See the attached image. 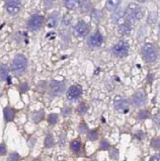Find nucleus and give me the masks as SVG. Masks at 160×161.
Returning a JSON list of instances; mask_svg holds the SVG:
<instances>
[{
    "label": "nucleus",
    "instance_id": "nucleus-8",
    "mask_svg": "<svg viewBox=\"0 0 160 161\" xmlns=\"http://www.w3.org/2000/svg\"><path fill=\"white\" fill-rule=\"evenodd\" d=\"M115 109L120 112V113H127L129 111V103L126 99H124L122 97H117L115 98Z\"/></svg>",
    "mask_w": 160,
    "mask_h": 161
},
{
    "label": "nucleus",
    "instance_id": "nucleus-40",
    "mask_svg": "<svg viewBox=\"0 0 160 161\" xmlns=\"http://www.w3.org/2000/svg\"><path fill=\"white\" fill-rule=\"evenodd\" d=\"M137 136H138V138H140V139H141L142 138V132L141 131H140V132H137Z\"/></svg>",
    "mask_w": 160,
    "mask_h": 161
},
{
    "label": "nucleus",
    "instance_id": "nucleus-23",
    "mask_svg": "<svg viewBox=\"0 0 160 161\" xmlns=\"http://www.w3.org/2000/svg\"><path fill=\"white\" fill-rule=\"evenodd\" d=\"M101 17H102V13L100 11H97V10L93 11V13H92V19L94 20V22L98 23L99 21L101 20Z\"/></svg>",
    "mask_w": 160,
    "mask_h": 161
},
{
    "label": "nucleus",
    "instance_id": "nucleus-18",
    "mask_svg": "<svg viewBox=\"0 0 160 161\" xmlns=\"http://www.w3.org/2000/svg\"><path fill=\"white\" fill-rule=\"evenodd\" d=\"M124 17H126V13H124L123 10H119L112 16V21L114 23H118L120 20H123Z\"/></svg>",
    "mask_w": 160,
    "mask_h": 161
},
{
    "label": "nucleus",
    "instance_id": "nucleus-42",
    "mask_svg": "<svg viewBox=\"0 0 160 161\" xmlns=\"http://www.w3.org/2000/svg\"><path fill=\"white\" fill-rule=\"evenodd\" d=\"M33 161H41V159L38 158V159H35V160H33Z\"/></svg>",
    "mask_w": 160,
    "mask_h": 161
},
{
    "label": "nucleus",
    "instance_id": "nucleus-7",
    "mask_svg": "<svg viewBox=\"0 0 160 161\" xmlns=\"http://www.w3.org/2000/svg\"><path fill=\"white\" fill-rule=\"evenodd\" d=\"M146 102V95L143 91H137V92L131 98V104L135 107H141Z\"/></svg>",
    "mask_w": 160,
    "mask_h": 161
},
{
    "label": "nucleus",
    "instance_id": "nucleus-26",
    "mask_svg": "<svg viewBox=\"0 0 160 161\" xmlns=\"http://www.w3.org/2000/svg\"><path fill=\"white\" fill-rule=\"evenodd\" d=\"M88 138L90 139V141H96V139L98 138V131H97L96 130L89 131V134H88Z\"/></svg>",
    "mask_w": 160,
    "mask_h": 161
},
{
    "label": "nucleus",
    "instance_id": "nucleus-29",
    "mask_svg": "<svg viewBox=\"0 0 160 161\" xmlns=\"http://www.w3.org/2000/svg\"><path fill=\"white\" fill-rule=\"evenodd\" d=\"M71 16L70 15H65L63 20H62V24H63V26H68L69 24L71 23Z\"/></svg>",
    "mask_w": 160,
    "mask_h": 161
},
{
    "label": "nucleus",
    "instance_id": "nucleus-14",
    "mask_svg": "<svg viewBox=\"0 0 160 161\" xmlns=\"http://www.w3.org/2000/svg\"><path fill=\"white\" fill-rule=\"evenodd\" d=\"M121 4V0H107L106 2V9L108 11H115L119 5Z\"/></svg>",
    "mask_w": 160,
    "mask_h": 161
},
{
    "label": "nucleus",
    "instance_id": "nucleus-17",
    "mask_svg": "<svg viewBox=\"0 0 160 161\" xmlns=\"http://www.w3.org/2000/svg\"><path fill=\"white\" fill-rule=\"evenodd\" d=\"M58 13H54L50 18H48L47 26L50 28H54L55 26L58 25Z\"/></svg>",
    "mask_w": 160,
    "mask_h": 161
},
{
    "label": "nucleus",
    "instance_id": "nucleus-33",
    "mask_svg": "<svg viewBox=\"0 0 160 161\" xmlns=\"http://www.w3.org/2000/svg\"><path fill=\"white\" fill-rule=\"evenodd\" d=\"M111 157H112L113 159H118L119 158V151H118L117 149H113L112 151H111Z\"/></svg>",
    "mask_w": 160,
    "mask_h": 161
},
{
    "label": "nucleus",
    "instance_id": "nucleus-28",
    "mask_svg": "<svg viewBox=\"0 0 160 161\" xmlns=\"http://www.w3.org/2000/svg\"><path fill=\"white\" fill-rule=\"evenodd\" d=\"M151 146L153 147L154 149H159V146H160V142H159V138H153L151 141Z\"/></svg>",
    "mask_w": 160,
    "mask_h": 161
},
{
    "label": "nucleus",
    "instance_id": "nucleus-13",
    "mask_svg": "<svg viewBox=\"0 0 160 161\" xmlns=\"http://www.w3.org/2000/svg\"><path fill=\"white\" fill-rule=\"evenodd\" d=\"M131 29H133L131 23H130L127 21V22H124L119 26V28H118V32H119V34L122 35V36H128V35L130 34Z\"/></svg>",
    "mask_w": 160,
    "mask_h": 161
},
{
    "label": "nucleus",
    "instance_id": "nucleus-36",
    "mask_svg": "<svg viewBox=\"0 0 160 161\" xmlns=\"http://www.w3.org/2000/svg\"><path fill=\"white\" fill-rule=\"evenodd\" d=\"M89 8H90V6H89V4L86 2V1H83V5H82V11H88L89 10Z\"/></svg>",
    "mask_w": 160,
    "mask_h": 161
},
{
    "label": "nucleus",
    "instance_id": "nucleus-39",
    "mask_svg": "<svg viewBox=\"0 0 160 161\" xmlns=\"http://www.w3.org/2000/svg\"><path fill=\"white\" fill-rule=\"evenodd\" d=\"M149 161H160L159 155L157 154V155H154V156H152V157L150 158V160H149Z\"/></svg>",
    "mask_w": 160,
    "mask_h": 161
},
{
    "label": "nucleus",
    "instance_id": "nucleus-27",
    "mask_svg": "<svg viewBox=\"0 0 160 161\" xmlns=\"http://www.w3.org/2000/svg\"><path fill=\"white\" fill-rule=\"evenodd\" d=\"M48 123H50L51 125H55L58 123V115L57 114H51L50 116H48Z\"/></svg>",
    "mask_w": 160,
    "mask_h": 161
},
{
    "label": "nucleus",
    "instance_id": "nucleus-6",
    "mask_svg": "<svg viewBox=\"0 0 160 161\" xmlns=\"http://www.w3.org/2000/svg\"><path fill=\"white\" fill-rule=\"evenodd\" d=\"M43 22H44V18L41 15H34L31 17L29 22H28V27H29L30 30L36 31L43 26Z\"/></svg>",
    "mask_w": 160,
    "mask_h": 161
},
{
    "label": "nucleus",
    "instance_id": "nucleus-31",
    "mask_svg": "<svg viewBox=\"0 0 160 161\" xmlns=\"http://www.w3.org/2000/svg\"><path fill=\"white\" fill-rule=\"evenodd\" d=\"M109 146H110V144H109V142H106V141H102L101 143H100V148H101L102 150H107V149L109 148Z\"/></svg>",
    "mask_w": 160,
    "mask_h": 161
},
{
    "label": "nucleus",
    "instance_id": "nucleus-5",
    "mask_svg": "<svg viewBox=\"0 0 160 161\" xmlns=\"http://www.w3.org/2000/svg\"><path fill=\"white\" fill-rule=\"evenodd\" d=\"M51 93L53 96H59L65 91V84L63 82L52 80L51 82Z\"/></svg>",
    "mask_w": 160,
    "mask_h": 161
},
{
    "label": "nucleus",
    "instance_id": "nucleus-1",
    "mask_svg": "<svg viewBox=\"0 0 160 161\" xmlns=\"http://www.w3.org/2000/svg\"><path fill=\"white\" fill-rule=\"evenodd\" d=\"M124 13H126V17L128 19V22H130V23L137 22V21H140L143 16L142 9L135 3L130 4L127 8V11Z\"/></svg>",
    "mask_w": 160,
    "mask_h": 161
},
{
    "label": "nucleus",
    "instance_id": "nucleus-11",
    "mask_svg": "<svg viewBox=\"0 0 160 161\" xmlns=\"http://www.w3.org/2000/svg\"><path fill=\"white\" fill-rule=\"evenodd\" d=\"M81 92H82V90H81V87L78 86V85H73L71 86L70 88L68 89L67 91V99L68 100H70V101H74L76 99H78V98L80 97L81 95Z\"/></svg>",
    "mask_w": 160,
    "mask_h": 161
},
{
    "label": "nucleus",
    "instance_id": "nucleus-34",
    "mask_svg": "<svg viewBox=\"0 0 160 161\" xmlns=\"http://www.w3.org/2000/svg\"><path fill=\"white\" fill-rule=\"evenodd\" d=\"M28 88H29V87H28V84H27L26 82H25V83H22V84L20 85V91H21L22 93L26 92V91L28 90Z\"/></svg>",
    "mask_w": 160,
    "mask_h": 161
},
{
    "label": "nucleus",
    "instance_id": "nucleus-12",
    "mask_svg": "<svg viewBox=\"0 0 160 161\" xmlns=\"http://www.w3.org/2000/svg\"><path fill=\"white\" fill-rule=\"evenodd\" d=\"M103 41L102 35L99 32H96L88 39V45L92 47H98L103 44Z\"/></svg>",
    "mask_w": 160,
    "mask_h": 161
},
{
    "label": "nucleus",
    "instance_id": "nucleus-37",
    "mask_svg": "<svg viewBox=\"0 0 160 161\" xmlns=\"http://www.w3.org/2000/svg\"><path fill=\"white\" fill-rule=\"evenodd\" d=\"M86 130H87V125L84 123H82L79 127V132H84Z\"/></svg>",
    "mask_w": 160,
    "mask_h": 161
},
{
    "label": "nucleus",
    "instance_id": "nucleus-41",
    "mask_svg": "<svg viewBox=\"0 0 160 161\" xmlns=\"http://www.w3.org/2000/svg\"><path fill=\"white\" fill-rule=\"evenodd\" d=\"M138 2H141V3H143V2H145V1H147V0H137Z\"/></svg>",
    "mask_w": 160,
    "mask_h": 161
},
{
    "label": "nucleus",
    "instance_id": "nucleus-9",
    "mask_svg": "<svg viewBox=\"0 0 160 161\" xmlns=\"http://www.w3.org/2000/svg\"><path fill=\"white\" fill-rule=\"evenodd\" d=\"M21 3L19 0H7L6 2V10L10 15H15L20 11Z\"/></svg>",
    "mask_w": 160,
    "mask_h": 161
},
{
    "label": "nucleus",
    "instance_id": "nucleus-3",
    "mask_svg": "<svg viewBox=\"0 0 160 161\" xmlns=\"http://www.w3.org/2000/svg\"><path fill=\"white\" fill-rule=\"evenodd\" d=\"M142 55L145 61L147 62H154L157 59L158 57V53H157V48L151 44H145L143 45L142 48Z\"/></svg>",
    "mask_w": 160,
    "mask_h": 161
},
{
    "label": "nucleus",
    "instance_id": "nucleus-21",
    "mask_svg": "<svg viewBox=\"0 0 160 161\" xmlns=\"http://www.w3.org/2000/svg\"><path fill=\"white\" fill-rule=\"evenodd\" d=\"M53 136H52V135H47V137H46V139H45V146L46 147H47V148H50V147H52V146L53 145Z\"/></svg>",
    "mask_w": 160,
    "mask_h": 161
},
{
    "label": "nucleus",
    "instance_id": "nucleus-32",
    "mask_svg": "<svg viewBox=\"0 0 160 161\" xmlns=\"http://www.w3.org/2000/svg\"><path fill=\"white\" fill-rule=\"evenodd\" d=\"M61 113H62V115H63L64 117H67V116H69V115L71 114V109H70V108H67V107H65V108L62 109Z\"/></svg>",
    "mask_w": 160,
    "mask_h": 161
},
{
    "label": "nucleus",
    "instance_id": "nucleus-4",
    "mask_svg": "<svg viewBox=\"0 0 160 161\" xmlns=\"http://www.w3.org/2000/svg\"><path fill=\"white\" fill-rule=\"evenodd\" d=\"M112 53L118 58H124L129 53V45L127 42L124 41H120L119 43L116 44L113 48Z\"/></svg>",
    "mask_w": 160,
    "mask_h": 161
},
{
    "label": "nucleus",
    "instance_id": "nucleus-10",
    "mask_svg": "<svg viewBox=\"0 0 160 161\" xmlns=\"http://www.w3.org/2000/svg\"><path fill=\"white\" fill-rule=\"evenodd\" d=\"M74 33L76 36H78V37H85L89 33V27L85 22L79 21L74 27Z\"/></svg>",
    "mask_w": 160,
    "mask_h": 161
},
{
    "label": "nucleus",
    "instance_id": "nucleus-15",
    "mask_svg": "<svg viewBox=\"0 0 160 161\" xmlns=\"http://www.w3.org/2000/svg\"><path fill=\"white\" fill-rule=\"evenodd\" d=\"M9 73V68L5 64H0V81H5L8 76Z\"/></svg>",
    "mask_w": 160,
    "mask_h": 161
},
{
    "label": "nucleus",
    "instance_id": "nucleus-35",
    "mask_svg": "<svg viewBox=\"0 0 160 161\" xmlns=\"http://www.w3.org/2000/svg\"><path fill=\"white\" fill-rule=\"evenodd\" d=\"M6 153V145L4 143L0 144V155H5Z\"/></svg>",
    "mask_w": 160,
    "mask_h": 161
},
{
    "label": "nucleus",
    "instance_id": "nucleus-30",
    "mask_svg": "<svg viewBox=\"0 0 160 161\" xmlns=\"http://www.w3.org/2000/svg\"><path fill=\"white\" fill-rule=\"evenodd\" d=\"M19 158L20 156L17 152H12L9 155V161H19Z\"/></svg>",
    "mask_w": 160,
    "mask_h": 161
},
{
    "label": "nucleus",
    "instance_id": "nucleus-16",
    "mask_svg": "<svg viewBox=\"0 0 160 161\" xmlns=\"http://www.w3.org/2000/svg\"><path fill=\"white\" fill-rule=\"evenodd\" d=\"M14 117H15V113H14L13 109H11L10 107H6L4 109V118L6 122H11L13 121Z\"/></svg>",
    "mask_w": 160,
    "mask_h": 161
},
{
    "label": "nucleus",
    "instance_id": "nucleus-20",
    "mask_svg": "<svg viewBox=\"0 0 160 161\" xmlns=\"http://www.w3.org/2000/svg\"><path fill=\"white\" fill-rule=\"evenodd\" d=\"M44 119V113L41 111H39V112H36V113L34 114V116H33V120H34V122L35 123H40L41 120Z\"/></svg>",
    "mask_w": 160,
    "mask_h": 161
},
{
    "label": "nucleus",
    "instance_id": "nucleus-25",
    "mask_svg": "<svg viewBox=\"0 0 160 161\" xmlns=\"http://www.w3.org/2000/svg\"><path fill=\"white\" fill-rule=\"evenodd\" d=\"M87 110H88V108H87V106H86L84 103L80 104L79 106L77 107V112H78L80 115H84L86 112H87Z\"/></svg>",
    "mask_w": 160,
    "mask_h": 161
},
{
    "label": "nucleus",
    "instance_id": "nucleus-24",
    "mask_svg": "<svg viewBox=\"0 0 160 161\" xmlns=\"http://www.w3.org/2000/svg\"><path fill=\"white\" fill-rule=\"evenodd\" d=\"M148 118V112L146 110H141L140 111V113L137 114V119L138 120H145Z\"/></svg>",
    "mask_w": 160,
    "mask_h": 161
},
{
    "label": "nucleus",
    "instance_id": "nucleus-19",
    "mask_svg": "<svg viewBox=\"0 0 160 161\" xmlns=\"http://www.w3.org/2000/svg\"><path fill=\"white\" fill-rule=\"evenodd\" d=\"M65 6L68 9H75L76 7L79 6V0H66L65 1Z\"/></svg>",
    "mask_w": 160,
    "mask_h": 161
},
{
    "label": "nucleus",
    "instance_id": "nucleus-22",
    "mask_svg": "<svg viewBox=\"0 0 160 161\" xmlns=\"http://www.w3.org/2000/svg\"><path fill=\"white\" fill-rule=\"evenodd\" d=\"M70 147L74 152H79L80 148H81V144L78 141H73L70 143Z\"/></svg>",
    "mask_w": 160,
    "mask_h": 161
},
{
    "label": "nucleus",
    "instance_id": "nucleus-2",
    "mask_svg": "<svg viewBox=\"0 0 160 161\" xmlns=\"http://www.w3.org/2000/svg\"><path fill=\"white\" fill-rule=\"evenodd\" d=\"M27 68V58L23 54H18L13 59L12 62V70L16 75L23 74Z\"/></svg>",
    "mask_w": 160,
    "mask_h": 161
},
{
    "label": "nucleus",
    "instance_id": "nucleus-38",
    "mask_svg": "<svg viewBox=\"0 0 160 161\" xmlns=\"http://www.w3.org/2000/svg\"><path fill=\"white\" fill-rule=\"evenodd\" d=\"M64 143H65V136H60V137H59V144L64 145Z\"/></svg>",
    "mask_w": 160,
    "mask_h": 161
}]
</instances>
